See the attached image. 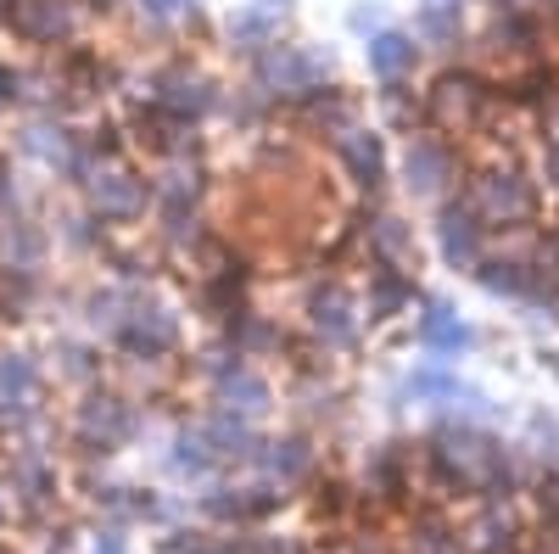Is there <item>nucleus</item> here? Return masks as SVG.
Returning <instances> with one entry per match:
<instances>
[{
	"mask_svg": "<svg viewBox=\"0 0 559 554\" xmlns=\"http://www.w3.org/2000/svg\"><path fill=\"white\" fill-rule=\"evenodd\" d=\"M419 62H426V45L408 28H381V34L364 39V68L376 84H408L419 73Z\"/></svg>",
	"mask_w": 559,
	"mask_h": 554,
	"instance_id": "nucleus-15",
	"label": "nucleus"
},
{
	"mask_svg": "<svg viewBox=\"0 0 559 554\" xmlns=\"http://www.w3.org/2000/svg\"><path fill=\"white\" fill-rule=\"evenodd\" d=\"M134 7H140L146 23H179L185 12H191V0H134Z\"/></svg>",
	"mask_w": 559,
	"mask_h": 554,
	"instance_id": "nucleus-39",
	"label": "nucleus"
},
{
	"mask_svg": "<svg viewBox=\"0 0 559 554\" xmlns=\"http://www.w3.org/2000/svg\"><path fill=\"white\" fill-rule=\"evenodd\" d=\"M347 28H353L358 39L381 34V28H386V7H381V0H358V7L347 12Z\"/></svg>",
	"mask_w": 559,
	"mask_h": 554,
	"instance_id": "nucleus-38",
	"label": "nucleus"
},
{
	"mask_svg": "<svg viewBox=\"0 0 559 554\" xmlns=\"http://www.w3.org/2000/svg\"><path fill=\"white\" fill-rule=\"evenodd\" d=\"M364 241H369V258L386 263V269H414L419 263V236H414V224L403 213H369L364 224Z\"/></svg>",
	"mask_w": 559,
	"mask_h": 554,
	"instance_id": "nucleus-22",
	"label": "nucleus"
},
{
	"mask_svg": "<svg viewBox=\"0 0 559 554\" xmlns=\"http://www.w3.org/2000/svg\"><path fill=\"white\" fill-rule=\"evenodd\" d=\"M408 34L419 45H431V51H453V45L464 39V0H419Z\"/></svg>",
	"mask_w": 559,
	"mask_h": 554,
	"instance_id": "nucleus-24",
	"label": "nucleus"
},
{
	"mask_svg": "<svg viewBox=\"0 0 559 554\" xmlns=\"http://www.w3.org/2000/svg\"><path fill=\"white\" fill-rule=\"evenodd\" d=\"M39 364L34 353H17L7 347L0 353V409H23V403H39Z\"/></svg>",
	"mask_w": 559,
	"mask_h": 554,
	"instance_id": "nucleus-30",
	"label": "nucleus"
},
{
	"mask_svg": "<svg viewBox=\"0 0 559 554\" xmlns=\"http://www.w3.org/2000/svg\"><path fill=\"white\" fill-rule=\"evenodd\" d=\"M258 465H263V476H269L274 487H297V482L313 476L319 448H313L302 432H286V437H269V443L258 448Z\"/></svg>",
	"mask_w": 559,
	"mask_h": 554,
	"instance_id": "nucleus-23",
	"label": "nucleus"
},
{
	"mask_svg": "<svg viewBox=\"0 0 559 554\" xmlns=\"http://www.w3.org/2000/svg\"><path fill=\"white\" fill-rule=\"evenodd\" d=\"M414 342H419V347H426V353L442 364V358L471 353V347H476V331L459 319V308H453V303L431 297V303H426V314L414 319Z\"/></svg>",
	"mask_w": 559,
	"mask_h": 554,
	"instance_id": "nucleus-18",
	"label": "nucleus"
},
{
	"mask_svg": "<svg viewBox=\"0 0 559 554\" xmlns=\"http://www.w3.org/2000/svg\"><path fill=\"white\" fill-rule=\"evenodd\" d=\"M464 202L487 229H526L537 219V179H526L515 163H487L464 179Z\"/></svg>",
	"mask_w": 559,
	"mask_h": 554,
	"instance_id": "nucleus-3",
	"label": "nucleus"
},
{
	"mask_svg": "<svg viewBox=\"0 0 559 554\" xmlns=\"http://www.w3.org/2000/svg\"><path fill=\"white\" fill-rule=\"evenodd\" d=\"M90 554H129V527L107 521L96 538H90Z\"/></svg>",
	"mask_w": 559,
	"mask_h": 554,
	"instance_id": "nucleus-40",
	"label": "nucleus"
},
{
	"mask_svg": "<svg viewBox=\"0 0 559 554\" xmlns=\"http://www.w3.org/2000/svg\"><path fill=\"white\" fill-rule=\"evenodd\" d=\"M90 7H96V12H112V7H118V0H90Z\"/></svg>",
	"mask_w": 559,
	"mask_h": 554,
	"instance_id": "nucleus-48",
	"label": "nucleus"
},
{
	"mask_svg": "<svg viewBox=\"0 0 559 554\" xmlns=\"http://www.w3.org/2000/svg\"><path fill=\"white\" fill-rule=\"evenodd\" d=\"M336 79V57L331 51H313V45H286L274 39L252 57V90H263L269 102H292L302 107L313 90H324Z\"/></svg>",
	"mask_w": 559,
	"mask_h": 554,
	"instance_id": "nucleus-2",
	"label": "nucleus"
},
{
	"mask_svg": "<svg viewBox=\"0 0 559 554\" xmlns=\"http://www.w3.org/2000/svg\"><path fill=\"white\" fill-rule=\"evenodd\" d=\"M168 465H174L179 476H207V471H218V459H213V443H207L202 421L174 432V443H168Z\"/></svg>",
	"mask_w": 559,
	"mask_h": 554,
	"instance_id": "nucleus-33",
	"label": "nucleus"
},
{
	"mask_svg": "<svg viewBox=\"0 0 559 554\" xmlns=\"http://www.w3.org/2000/svg\"><path fill=\"white\" fill-rule=\"evenodd\" d=\"M68 437H73L79 453H90V459L102 453V459H107V453H118V448H129V443L140 437V409H134V398H123V392H84V398L73 403Z\"/></svg>",
	"mask_w": 559,
	"mask_h": 554,
	"instance_id": "nucleus-4",
	"label": "nucleus"
},
{
	"mask_svg": "<svg viewBox=\"0 0 559 554\" xmlns=\"http://www.w3.org/2000/svg\"><path fill=\"white\" fill-rule=\"evenodd\" d=\"M403 554H471V549H464V532L448 527L442 516H414Z\"/></svg>",
	"mask_w": 559,
	"mask_h": 554,
	"instance_id": "nucleus-34",
	"label": "nucleus"
},
{
	"mask_svg": "<svg viewBox=\"0 0 559 554\" xmlns=\"http://www.w3.org/2000/svg\"><path fill=\"white\" fill-rule=\"evenodd\" d=\"M537 174H543V185L559 197V141H548L543 152H537Z\"/></svg>",
	"mask_w": 559,
	"mask_h": 554,
	"instance_id": "nucleus-43",
	"label": "nucleus"
},
{
	"mask_svg": "<svg viewBox=\"0 0 559 554\" xmlns=\"http://www.w3.org/2000/svg\"><path fill=\"white\" fill-rule=\"evenodd\" d=\"M258 7H263L269 17H280V23H292V12H297V0H258Z\"/></svg>",
	"mask_w": 559,
	"mask_h": 554,
	"instance_id": "nucleus-46",
	"label": "nucleus"
},
{
	"mask_svg": "<svg viewBox=\"0 0 559 554\" xmlns=\"http://www.w3.org/2000/svg\"><path fill=\"white\" fill-rule=\"evenodd\" d=\"M537 263L559 274V224H548V229H543V252H537Z\"/></svg>",
	"mask_w": 559,
	"mask_h": 554,
	"instance_id": "nucleus-44",
	"label": "nucleus"
},
{
	"mask_svg": "<svg viewBox=\"0 0 559 554\" xmlns=\"http://www.w3.org/2000/svg\"><path fill=\"white\" fill-rule=\"evenodd\" d=\"M7 482L17 493V510L39 516V510H51L57 493H62V476H57V459L45 453L39 443H17L12 459H7Z\"/></svg>",
	"mask_w": 559,
	"mask_h": 554,
	"instance_id": "nucleus-12",
	"label": "nucleus"
},
{
	"mask_svg": "<svg viewBox=\"0 0 559 554\" xmlns=\"http://www.w3.org/2000/svg\"><path fill=\"white\" fill-rule=\"evenodd\" d=\"M537 12H548V17H559V0H537Z\"/></svg>",
	"mask_w": 559,
	"mask_h": 554,
	"instance_id": "nucleus-47",
	"label": "nucleus"
},
{
	"mask_svg": "<svg viewBox=\"0 0 559 554\" xmlns=\"http://www.w3.org/2000/svg\"><path fill=\"white\" fill-rule=\"evenodd\" d=\"M297 113H302V123H308L313 134H319V129H324V134H342L347 123H358V113H353V102L342 96V90H336V84H324V90H313V96H308V102H302Z\"/></svg>",
	"mask_w": 559,
	"mask_h": 554,
	"instance_id": "nucleus-32",
	"label": "nucleus"
},
{
	"mask_svg": "<svg viewBox=\"0 0 559 554\" xmlns=\"http://www.w3.org/2000/svg\"><path fill=\"white\" fill-rule=\"evenodd\" d=\"M229 347L241 358H269V353H286V326H274L269 314L236 308L229 314Z\"/></svg>",
	"mask_w": 559,
	"mask_h": 554,
	"instance_id": "nucleus-26",
	"label": "nucleus"
},
{
	"mask_svg": "<svg viewBox=\"0 0 559 554\" xmlns=\"http://www.w3.org/2000/svg\"><path fill=\"white\" fill-rule=\"evenodd\" d=\"M152 102L185 123H202L207 113H218V84H213V73H202L191 62H174L152 79Z\"/></svg>",
	"mask_w": 559,
	"mask_h": 554,
	"instance_id": "nucleus-11",
	"label": "nucleus"
},
{
	"mask_svg": "<svg viewBox=\"0 0 559 554\" xmlns=\"http://www.w3.org/2000/svg\"><path fill=\"white\" fill-rule=\"evenodd\" d=\"M302 414H308V421H336V414H342V387L308 381V387H302Z\"/></svg>",
	"mask_w": 559,
	"mask_h": 554,
	"instance_id": "nucleus-37",
	"label": "nucleus"
},
{
	"mask_svg": "<svg viewBox=\"0 0 559 554\" xmlns=\"http://www.w3.org/2000/svg\"><path fill=\"white\" fill-rule=\"evenodd\" d=\"M0 7H7V0H0Z\"/></svg>",
	"mask_w": 559,
	"mask_h": 554,
	"instance_id": "nucleus-50",
	"label": "nucleus"
},
{
	"mask_svg": "<svg viewBox=\"0 0 559 554\" xmlns=\"http://www.w3.org/2000/svg\"><path fill=\"white\" fill-rule=\"evenodd\" d=\"M437 252L453 274H476V263L487 258V224L471 213V202H437Z\"/></svg>",
	"mask_w": 559,
	"mask_h": 554,
	"instance_id": "nucleus-10",
	"label": "nucleus"
},
{
	"mask_svg": "<svg viewBox=\"0 0 559 554\" xmlns=\"http://www.w3.org/2000/svg\"><path fill=\"white\" fill-rule=\"evenodd\" d=\"M202 369H207V381H213V403H218V409H236V414H247V421H258V414L274 409V387L258 376V369H252L236 347L207 353Z\"/></svg>",
	"mask_w": 559,
	"mask_h": 554,
	"instance_id": "nucleus-8",
	"label": "nucleus"
},
{
	"mask_svg": "<svg viewBox=\"0 0 559 554\" xmlns=\"http://www.w3.org/2000/svg\"><path fill=\"white\" fill-rule=\"evenodd\" d=\"M331 152L342 163V174L358 185V191L369 197H381V185H386V141L376 129H364V123H347L342 134H331Z\"/></svg>",
	"mask_w": 559,
	"mask_h": 554,
	"instance_id": "nucleus-14",
	"label": "nucleus"
},
{
	"mask_svg": "<svg viewBox=\"0 0 559 554\" xmlns=\"http://www.w3.org/2000/svg\"><path fill=\"white\" fill-rule=\"evenodd\" d=\"M459 392H464V381L453 376L448 364H414L408 376H403V387H397V398H408V403H437V409H453L459 403Z\"/></svg>",
	"mask_w": 559,
	"mask_h": 554,
	"instance_id": "nucleus-27",
	"label": "nucleus"
},
{
	"mask_svg": "<svg viewBox=\"0 0 559 554\" xmlns=\"http://www.w3.org/2000/svg\"><path fill=\"white\" fill-rule=\"evenodd\" d=\"M96 504L107 510V521H118V527H140V521H168V504L152 493V487H107V493H96Z\"/></svg>",
	"mask_w": 559,
	"mask_h": 554,
	"instance_id": "nucleus-28",
	"label": "nucleus"
},
{
	"mask_svg": "<svg viewBox=\"0 0 559 554\" xmlns=\"http://www.w3.org/2000/svg\"><path fill=\"white\" fill-rule=\"evenodd\" d=\"M0 23L23 45H68L79 34V0H7Z\"/></svg>",
	"mask_w": 559,
	"mask_h": 554,
	"instance_id": "nucleus-9",
	"label": "nucleus"
},
{
	"mask_svg": "<svg viewBox=\"0 0 559 554\" xmlns=\"http://www.w3.org/2000/svg\"><path fill=\"white\" fill-rule=\"evenodd\" d=\"M280 493L274 482H252V487H213L202 493V516L207 521H224V527H258L269 510H280Z\"/></svg>",
	"mask_w": 559,
	"mask_h": 554,
	"instance_id": "nucleus-16",
	"label": "nucleus"
},
{
	"mask_svg": "<svg viewBox=\"0 0 559 554\" xmlns=\"http://www.w3.org/2000/svg\"><path fill=\"white\" fill-rule=\"evenodd\" d=\"M202 432H207V443H213L218 465H258L263 437H258V426L247 421V414H236V409H207V414H202Z\"/></svg>",
	"mask_w": 559,
	"mask_h": 554,
	"instance_id": "nucleus-20",
	"label": "nucleus"
},
{
	"mask_svg": "<svg viewBox=\"0 0 559 554\" xmlns=\"http://www.w3.org/2000/svg\"><path fill=\"white\" fill-rule=\"evenodd\" d=\"M408 303H414V274H408V269H386V263H376V269H369L364 314L376 319V326H386V319H397V314H403Z\"/></svg>",
	"mask_w": 559,
	"mask_h": 554,
	"instance_id": "nucleus-25",
	"label": "nucleus"
},
{
	"mask_svg": "<svg viewBox=\"0 0 559 554\" xmlns=\"http://www.w3.org/2000/svg\"><path fill=\"white\" fill-rule=\"evenodd\" d=\"M17 102H23V73L0 62V113H7V107H17Z\"/></svg>",
	"mask_w": 559,
	"mask_h": 554,
	"instance_id": "nucleus-42",
	"label": "nucleus"
},
{
	"mask_svg": "<svg viewBox=\"0 0 559 554\" xmlns=\"http://www.w3.org/2000/svg\"><path fill=\"white\" fill-rule=\"evenodd\" d=\"M112 342H118V353L134 358V364H163V358L179 353V314L163 308L146 286H140V292H134V308H129V319L118 326Z\"/></svg>",
	"mask_w": 559,
	"mask_h": 554,
	"instance_id": "nucleus-6",
	"label": "nucleus"
},
{
	"mask_svg": "<svg viewBox=\"0 0 559 554\" xmlns=\"http://www.w3.org/2000/svg\"><path fill=\"white\" fill-rule=\"evenodd\" d=\"M532 269H537V263H515V258H503V252H487V258L476 263V286H481L487 297H498V303H521L526 286H532Z\"/></svg>",
	"mask_w": 559,
	"mask_h": 554,
	"instance_id": "nucleus-29",
	"label": "nucleus"
},
{
	"mask_svg": "<svg viewBox=\"0 0 559 554\" xmlns=\"http://www.w3.org/2000/svg\"><path fill=\"white\" fill-rule=\"evenodd\" d=\"M51 258V236L28 213H0V269L7 274H39Z\"/></svg>",
	"mask_w": 559,
	"mask_h": 554,
	"instance_id": "nucleus-19",
	"label": "nucleus"
},
{
	"mask_svg": "<svg viewBox=\"0 0 559 554\" xmlns=\"http://www.w3.org/2000/svg\"><path fill=\"white\" fill-rule=\"evenodd\" d=\"M537 118H543V134H548V141H559V79H548L543 102H537Z\"/></svg>",
	"mask_w": 559,
	"mask_h": 554,
	"instance_id": "nucleus-41",
	"label": "nucleus"
},
{
	"mask_svg": "<svg viewBox=\"0 0 559 554\" xmlns=\"http://www.w3.org/2000/svg\"><path fill=\"white\" fill-rule=\"evenodd\" d=\"M57 376L62 381H73V387H90L102 376V347H90V342H79V337H57Z\"/></svg>",
	"mask_w": 559,
	"mask_h": 554,
	"instance_id": "nucleus-35",
	"label": "nucleus"
},
{
	"mask_svg": "<svg viewBox=\"0 0 559 554\" xmlns=\"http://www.w3.org/2000/svg\"><path fill=\"white\" fill-rule=\"evenodd\" d=\"M12 516H17V493H12L7 476H0V527H12Z\"/></svg>",
	"mask_w": 559,
	"mask_h": 554,
	"instance_id": "nucleus-45",
	"label": "nucleus"
},
{
	"mask_svg": "<svg viewBox=\"0 0 559 554\" xmlns=\"http://www.w3.org/2000/svg\"><path fill=\"white\" fill-rule=\"evenodd\" d=\"M381 113H386V123L403 129V134H419V123H426V102L408 96L403 84H381Z\"/></svg>",
	"mask_w": 559,
	"mask_h": 554,
	"instance_id": "nucleus-36",
	"label": "nucleus"
},
{
	"mask_svg": "<svg viewBox=\"0 0 559 554\" xmlns=\"http://www.w3.org/2000/svg\"><path fill=\"white\" fill-rule=\"evenodd\" d=\"M498 102H503V90L492 79H481L476 68H459L426 90V123L442 141H464V134H481L492 123Z\"/></svg>",
	"mask_w": 559,
	"mask_h": 554,
	"instance_id": "nucleus-1",
	"label": "nucleus"
},
{
	"mask_svg": "<svg viewBox=\"0 0 559 554\" xmlns=\"http://www.w3.org/2000/svg\"><path fill=\"white\" fill-rule=\"evenodd\" d=\"M548 369H554V376H559V347H554V353H548Z\"/></svg>",
	"mask_w": 559,
	"mask_h": 554,
	"instance_id": "nucleus-49",
	"label": "nucleus"
},
{
	"mask_svg": "<svg viewBox=\"0 0 559 554\" xmlns=\"http://www.w3.org/2000/svg\"><path fill=\"white\" fill-rule=\"evenodd\" d=\"M308 331L319 337V347H353L358 331H364V314H358L353 292L336 286V281L313 286L308 292Z\"/></svg>",
	"mask_w": 559,
	"mask_h": 554,
	"instance_id": "nucleus-13",
	"label": "nucleus"
},
{
	"mask_svg": "<svg viewBox=\"0 0 559 554\" xmlns=\"http://www.w3.org/2000/svg\"><path fill=\"white\" fill-rule=\"evenodd\" d=\"M73 146H79V134H73L57 113L28 118V123H23V134H17V152H23V157H34L39 168L62 174V179H73Z\"/></svg>",
	"mask_w": 559,
	"mask_h": 554,
	"instance_id": "nucleus-17",
	"label": "nucleus"
},
{
	"mask_svg": "<svg viewBox=\"0 0 559 554\" xmlns=\"http://www.w3.org/2000/svg\"><path fill=\"white\" fill-rule=\"evenodd\" d=\"M280 28H286V23H280V17H269V12L258 7V0H252V7H241L236 17L224 23V39H229V51L258 57L263 45H274V39H280Z\"/></svg>",
	"mask_w": 559,
	"mask_h": 554,
	"instance_id": "nucleus-31",
	"label": "nucleus"
},
{
	"mask_svg": "<svg viewBox=\"0 0 559 554\" xmlns=\"http://www.w3.org/2000/svg\"><path fill=\"white\" fill-rule=\"evenodd\" d=\"M464 549L471 554H515L521 549V516L509 498H481V510L464 527Z\"/></svg>",
	"mask_w": 559,
	"mask_h": 554,
	"instance_id": "nucleus-21",
	"label": "nucleus"
},
{
	"mask_svg": "<svg viewBox=\"0 0 559 554\" xmlns=\"http://www.w3.org/2000/svg\"><path fill=\"white\" fill-rule=\"evenodd\" d=\"M79 191H84V213L96 219V224H140L152 208V185L140 179L134 168L123 163H96L84 179H79Z\"/></svg>",
	"mask_w": 559,
	"mask_h": 554,
	"instance_id": "nucleus-5",
	"label": "nucleus"
},
{
	"mask_svg": "<svg viewBox=\"0 0 559 554\" xmlns=\"http://www.w3.org/2000/svg\"><path fill=\"white\" fill-rule=\"evenodd\" d=\"M459 185V152L442 134H408L403 146V191L414 202H448V191Z\"/></svg>",
	"mask_w": 559,
	"mask_h": 554,
	"instance_id": "nucleus-7",
	"label": "nucleus"
}]
</instances>
